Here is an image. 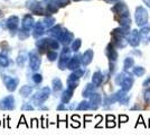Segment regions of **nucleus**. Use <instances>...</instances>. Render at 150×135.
<instances>
[{
    "mask_svg": "<svg viewBox=\"0 0 150 135\" xmlns=\"http://www.w3.org/2000/svg\"><path fill=\"white\" fill-rule=\"evenodd\" d=\"M74 2H80V1H90V0H72Z\"/></svg>",
    "mask_w": 150,
    "mask_h": 135,
    "instance_id": "2f4dec72",
    "label": "nucleus"
},
{
    "mask_svg": "<svg viewBox=\"0 0 150 135\" xmlns=\"http://www.w3.org/2000/svg\"><path fill=\"white\" fill-rule=\"evenodd\" d=\"M92 103L95 104V107H98V105L101 103V97L99 94H93V97H92Z\"/></svg>",
    "mask_w": 150,
    "mask_h": 135,
    "instance_id": "4be33fe9",
    "label": "nucleus"
},
{
    "mask_svg": "<svg viewBox=\"0 0 150 135\" xmlns=\"http://www.w3.org/2000/svg\"><path fill=\"white\" fill-rule=\"evenodd\" d=\"M110 71H111V73L115 71V65L113 64V62H111V61H110Z\"/></svg>",
    "mask_w": 150,
    "mask_h": 135,
    "instance_id": "a878e982",
    "label": "nucleus"
},
{
    "mask_svg": "<svg viewBox=\"0 0 150 135\" xmlns=\"http://www.w3.org/2000/svg\"><path fill=\"white\" fill-rule=\"evenodd\" d=\"M102 80H103V77H102V74H101V72H96V73H94L93 76V82L95 86H100L102 84Z\"/></svg>",
    "mask_w": 150,
    "mask_h": 135,
    "instance_id": "f3484780",
    "label": "nucleus"
},
{
    "mask_svg": "<svg viewBox=\"0 0 150 135\" xmlns=\"http://www.w3.org/2000/svg\"><path fill=\"white\" fill-rule=\"evenodd\" d=\"M43 25L42 24H37L36 28H35V36H38V35H42L43 34Z\"/></svg>",
    "mask_w": 150,
    "mask_h": 135,
    "instance_id": "b1692460",
    "label": "nucleus"
},
{
    "mask_svg": "<svg viewBox=\"0 0 150 135\" xmlns=\"http://www.w3.org/2000/svg\"><path fill=\"white\" fill-rule=\"evenodd\" d=\"M132 74L136 77H144L146 74V69L141 65H134L132 68Z\"/></svg>",
    "mask_w": 150,
    "mask_h": 135,
    "instance_id": "dca6fc26",
    "label": "nucleus"
},
{
    "mask_svg": "<svg viewBox=\"0 0 150 135\" xmlns=\"http://www.w3.org/2000/svg\"><path fill=\"white\" fill-rule=\"evenodd\" d=\"M61 39H62V42L65 45L69 44L73 41V34L71 32H69V31H64L63 34L61 35Z\"/></svg>",
    "mask_w": 150,
    "mask_h": 135,
    "instance_id": "2eb2a0df",
    "label": "nucleus"
},
{
    "mask_svg": "<svg viewBox=\"0 0 150 135\" xmlns=\"http://www.w3.org/2000/svg\"><path fill=\"white\" fill-rule=\"evenodd\" d=\"M111 11L114 14L115 19L120 18V17H125V16H130V9L128 5L125 4L123 0H119L118 2L113 4L111 7Z\"/></svg>",
    "mask_w": 150,
    "mask_h": 135,
    "instance_id": "f03ea898",
    "label": "nucleus"
},
{
    "mask_svg": "<svg viewBox=\"0 0 150 135\" xmlns=\"http://www.w3.org/2000/svg\"><path fill=\"white\" fill-rule=\"evenodd\" d=\"M125 74H127V71H123V72H120L119 74L117 76V78H115V84H118V86H120V84H121V82L123 81Z\"/></svg>",
    "mask_w": 150,
    "mask_h": 135,
    "instance_id": "a211bd4d",
    "label": "nucleus"
},
{
    "mask_svg": "<svg viewBox=\"0 0 150 135\" xmlns=\"http://www.w3.org/2000/svg\"><path fill=\"white\" fill-rule=\"evenodd\" d=\"M0 15H1V10H0Z\"/></svg>",
    "mask_w": 150,
    "mask_h": 135,
    "instance_id": "473e14b6",
    "label": "nucleus"
},
{
    "mask_svg": "<svg viewBox=\"0 0 150 135\" xmlns=\"http://www.w3.org/2000/svg\"><path fill=\"white\" fill-rule=\"evenodd\" d=\"M117 21L119 23V25L123 28H127V29H130L132 24V19L130 16H125V17H120V18H117Z\"/></svg>",
    "mask_w": 150,
    "mask_h": 135,
    "instance_id": "9d476101",
    "label": "nucleus"
},
{
    "mask_svg": "<svg viewBox=\"0 0 150 135\" xmlns=\"http://www.w3.org/2000/svg\"><path fill=\"white\" fill-rule=\"evenodd\" d=\"M142 86H144V88H148V87H149V86H150V77L147 78V79L144 80V84H142Z\"/></svg>",
    "mask_w": 150,
    "mask_h": 135,
    "instance_id": "393cba45",
    "label": "nucleus"
},
{
    "mask_svg": "<svg viewBox=\"0 0 150 135\" xmlns=\"http://www.w3.org/2000/svg\"><path fill=\"white\" fill-rule=\"evenodd\" d=\"M79 65H80V59H79V56H74L69 66H71V69H76Z\"/></svg>",
    "mask_w": 150,
    "mask_h": 135,
    "instance_id": "6ab92c4d",
    "label": "nucleus"
},
{
    "mask_svg": "<svg viewBox=\"0 0 150 135\" xmlns=\"http://www.w3.org/2000/svg\"><path fill=\"white\" fill-rule=\"evenodd\" d=\"M127 39H128V43L132 47H138L139 45L141 44V41H140V35H139V31L138 29H130L129 34L127 35Z\"/></svg>",
    "mask_w": 150,
    "mask_h": 135,
    "instance_id": "20e7f679",
    "label": "nucleus"
},
{
    "mask_svg": "<svg viewBox=\"0 0 150 135\" xmlns=\"http://www.w3.org/2000/svg\"><path fill=\"white\" fill-rule=\"evenodd\" d=\"M130 109H131V110L140 109V106H139V105H134V106H133V107H131V108H130Z\"/></svg>",
    "mask_w": 150,
    "mask_h": 135,
    "instance_id": "c756f323",
    "label": "nucleus"
},
{
    "mask_svg": "<svg viewBox=\"0 0 150 135\" xmlns=\"http://www.w3.org/2000/svg\"><path fill=\"white\" fill-rule=\"evenodd\" d=\"M26 8L29 9L31 13L36 14V15H45L46 9L43 4V1H38V0H27L26 1Z\"/></svg>",
    "mask_w": 150,
    "mask_h": 135,
    "instance_id": "7ed1b4c3",
    "label": "nucleus"
},
{
    "mask_svg": "<svg viewBox=\"0 0 150 135\" xmlns=\"http://www.w3.org/2000/svg\"><path fill=\"white\" fill-rule=\"evenodd\" d=\"M132 54H137V55H139V56H141V52L137 51V49H134V50L132 51Z\"/></svg>",
    "mask_w": 150,
    "mask_h": 135,
    "instance_id": "c85d7f7f",
    "label": "nucleus"
},
{
    "mask_svg": "<svg viewBox=\"0 0 150 135\" xmlns=\"http://www.w3.org/2000/svg\"><path fill=\"white\" fill-rule=\"evenodd\" d=\"M71 1L72 0H56V4L59 8H63V7L69 6V4H71Z\"/></svg>",
    "mask_w": 150,
    "mask_h": 135,
    "instance_id": "412c9836",
    "label": "nucleus"
},
{
    "mask_svg": "<svg viewBox=\"0 0 150 135\" xmlns=\"http://www.w3.org/2000/svg\"><path fill=\"white\" fill-rule=\"evenodd\" d=\"M92 59H93V51L88 50L86 52H84V54L82 56V62H83L84 65H88L92 62Z\"/></svg>",
    "mask_w": 150,
    "mask_h": 135,
    "instance_id": "f8f14e48",
    "label": "nucleus"
},
{
    "mask_svg": "<svg viewBox=\"0 0 150 135\" xmlns=\"http://www.w3.org/2000/svg\"><path fill=\"white\" fill-rule=\"evenodd\" d=\"M18 23H19V18L17 16H11V17H9L8 18V27L10 28V31H16V28H17V26H18Z\"/></svg>",
    "mask_w": 150,
    "mask_h": 135,
    "instance_id": "4468645a",
    "label": "nucleus"
},
{
    "mask_svg": "<svg viewBox=\"0 0 150 135\" xmlns=\"http://www.w3.org/2000/svg\"><path fill=\"white\" fill-rule=\"evenodd\" d=\"M34 25V19L30 15H26L23 19V32H29Z\"/></svg>",
    "mask_w": 150,
    "mask_h": 135,
    "instance_id": "1a4fd4ad",
    "label": "nucleus"
},
{
    "mask_svg": "<svg viewBox=\"0 0 150 135\" xmlns=\"http://www.w3.org/2000/svg\"><path fill=\"white\" fill-rule=\"evenodd\" d=\"M142 2H144V5L147 7L148 9H150V0H142Z\"/></svg>",
    "mask_w": 150,
    "mask_h": 135,
    "instance_id": "bb28decb",
    "label": "nucleus"
},
{
    "mask_svg": "<svg viewBox=\"0 0 150 135\" xmlns=\"http://www.w3.org/2000/svg\"><path fill=\"white\" fill-rule=\"evenodd\" d=\"M105 54L108 59L111 61V62H115L118 58H119V54H118V51H117V49L113 46L112 43H110V44H108L105 49Z\"/></svg>",
    "mask_w": 150,
    "mask_h": 135,
    "instance_id": "6e6552de",
    "label": "nucleus"
},
{
    "mask_svg": "<svg viewBox=\"0 0 150 135\" xmlns=\"http://www.w3.org/2000/svg\"><path fill=\"white\" fill-rule=\"evenodd\" d=\"M82 45V41L80 39H75L74 42H73V44H72V49H73V51H79V49L81 47Z\"/></svg>",
    "mask_w": 150,
    "mask_h": 135,
    "instance_id": "aec40b11",
    "label": "nucleus"
},
{
    "mask_svg": "<svg viewBox=\"0 0 150 135\" xmlns=\"http://www.w3.org/2000/svg\"><path fill=\"white\" fill-rule=\"evenodd\" d=\"M120 119H121V121H125V122H127V121H128V117H127V116H121V117H120Z\"/></svg>",
    "mask_w": 150,
    "mask_h": 135,
    "instance_id": "7c9ffc66",
    "label": "nucleus"
},
{
    "mask_svg": "<svg viewBox=\"0 0 150 135\" xmlns=\"http://www.w3.org/2000/svg\"><path fill=\"white\" fill-rule=\"evenodd\" d=\"M133 84H134V78L132 77V72H128L127 71V74H125V79H123V81L120 84L121 88H122V90H125V91L128 92L133 87Z\"/></svg>",
    "mask_w": 150,
    "mask_h": 135,
    "instance_id": "39448f33",
    "label": "nucleus"
},
{
    "mask_svg": "<svg viewBox=\"0 0 150 135\" xmlns=\"http://www.w3.org/2000/svg\"><path fill=\"white\" fill-rule=\"evenodd\" d=\"M129 32H130V29H127V28H123V27L119 26V27L114 28L111 32V36H125V37H127Z\"/></svg>",
    "mask_w": 150,
    "mask_h": 135,
    "instance_id": "9b49d317",
    "label": "nucleus"
},
{
    "mask_svg": "<svg viewBox=\"0 0 150 135\" xmlns=\"http://www.w3.org/2000/svg\"><path fill=\"white\" fill-rule=\"evenodd\" d=\"M111 43L115 49H119V50H123L129 45L128 39L125 36H112V42Z\"/></svg>",
    "mask_w": 150,
    "mask_h": 135,
    "instance_id": "423d86ee",
    "label": "nucleus"
},
{
    "mask_svg": "<svg viewBox=\"0 0 150 135\" xmlns=\"http://www.w3.org/2000/svg\"><path fill=\"white\" fill-rule=\"evenodd\" d=\"M103 1H105L106 4H115V2H118L119 0H103Z\"/></svg>",
    "mask_w": 150,
    "mask_h": 135,
    "instance_id": "cd10ccee",
    "label": "nucleus"
},
{
    "mask_svg": "<svg viewBox=\"0 0 150 135\" xmlns=\"http://www.w3.org/2000/svg\"><path fill=\"white\" fill-rule=\"evenodd\" d=\"M134 59L132 58V56H127V58L123 60V69L125 71H129L131 70L132 68L134 66Z\"/></svg>",
    "mask_w": 150,
    "mask_h": 135,
    "instance_id": "ddd939ff",
    "label": "nucleus"
},
{
    "mask_svg": "<svg viewBox=\"0 0 150 135\" xmlns=\"http://www.w3.org/2000/svg\"><path fill=\"white\" fill-rule=\"evenodd\" d=\"M139 35H140V41L142 44H148L150 42V25L142 26L139 29Z\"/></svg>",
    "mask_w": 150,
    "mask_h": 135,
    "instance_id": "0eeeda50",
    "label": "nucleus"
},
{
    "mask_svg": "<svg viewBox=\"0 0 150 135\" xmlns=\"http://www.w3.org/2000/svg\"><path fill=\"white\" fill-rule=\"evenodd\" d=\"M134 23L138 27H142L149 24V13L147 7L137 6L134 10Z\"/></svg>",
    "mask_w": 150,
    "mask_h": 135,
    "instance_id": "f257e3e1",
    "label": "nucleus"
},
{
    "mask_svg": "<svg viewBox=\"0 0 150 135\" xmlns=\"http://www.w3.org/2000/svg\"><path fill=\"white\" fill-rule=\"evenodd\" d=\"M144 99L147 104H150V88H147L144 91Z\"/></svg>",
    "mask_w": 150,
    "mask_h": 135,
    "instance_id": "5701e85b",
    "label": "nucleus"
}]
</instances>
